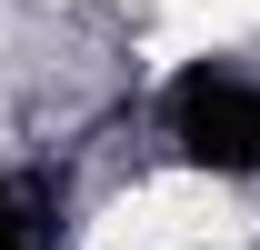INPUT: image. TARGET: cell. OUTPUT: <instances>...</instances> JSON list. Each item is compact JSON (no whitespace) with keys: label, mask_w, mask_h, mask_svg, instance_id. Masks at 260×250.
<instances>
[{"label":"cell","mask_w":260,"mask_h":250,"mask_svg":"<svg viewBox=\"0 0 260 250\" xmlns=\"http://www.w3.org/2000/svg\"><path fill=\"white\" fill-rule=\"evenodd\" d=\"M170 140L200 160V170H230V180H260V80L240 70H180L170 80Z\"/></svg>","instance_id":"obj_1"},{"label":"cell","mask_w":260,"mask_h":250,"mask_svg":"<svg viewBox=\"0 0 260 250\" xmlns=\"http://www.w3.org/2000/svg\"><path fill=\"white\" fill-rule=\"evenodd\" d=\"M0 250H50V230H40V210L20 200V190L0 180Z\"/></svg>","instance_id":"obj_2"}]
</instances>
